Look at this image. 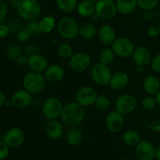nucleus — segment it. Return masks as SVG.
I'll return each mask as SVG.
<instances>
[{
	"label": "nucleus",
	"mask_w": 160,
	"mask_h": 160,
	"mask_svg": "<svg viewBox=\"0 0 160 160\" xmlns=\"http://www.w3.org/2000/svg\"><path fill=\"white\" fill-rule=\"evenodd\" d=\"M84 106L75 102H70L63 105L60 119L62 123L67 127H75L81 123L85 117Z\"/></svg>",
	"instance_id": "obj_1"
},
{
	"label": "nucleus",
	"mask_w": 160,
	"mask_h": 160,
	"mask_svg": "<svg viewBox=\"0 0 160 160\" xmlns=\"http://www.w3.org/2000/svg\"><path fill=\"white\" fill-rule=\"evenodd\" d=\"M41 5L37 0H20L17 6L19 17L26 21L35 20L41 14Z\"/></svg>",
	"instance_id": "obj_2"
},
{
	"label": "nucleus",
	"mask_w": 160,
	"mask_h": 160,
	"mask_svg": "<svg viewBox=\"0 0 160 160\" xmlns=\"http://www.w3.org/2000/svg\"><path fill=\"white\" fill-rule=\"evenodd\" d=\"M56 28L59 36L66 40H73L79 36L80 25L70 17H64L59 19Z\"/></svg>",
	"instance_id": "obj_3"
},
{
	"label": "nucleus",
	"mask_w": 160,
	"mask_h": 160,
	"mask_svg": "<svg viewBox=\"0 0 160 160\" xmlns=\"http://www.w3.org/2000/svg\"><path fill=\"white\" fill-rule=\"evenodd\" d=\"M45 76L42 73L31 70L24 76L23 80V88L31 94L36 95L42 92L45 85Z\"/></svg>",
	"instance_id": "obj_4"
},
{
	"label": "nucleus",
	"mask_w": 160,
	"mask_h": 160,
	"mask_svg": "<svg viewBox=\"0 0 160 160\" xmlns=\"http://www.w3.org/2000/svg\"><path fill=\"white\" fill-rule=\"evenodd\" d=\"M63 104L56 97H49L45 100L42 105V114L48 120H57L60 118Z\"/></svg>",
	"instance_id": "obj_5"
},
{
	"label": "nucleus",
	"mask_w": 160,
	"mask_h": 160,
	"mask_svg": "<svg viewBox=\"0 0 160 160\" xmlns=\"http://www.w3.org/2000/svg\"><path fill=\"white\" fill-rule=\"evenodd\" d=\"M112 71L109 66L98 62L91 69V78L96 84L100 86H109Z\"/></svg>",
	"instance_id": "obj_6"
},
{
	"label": "nucleus",
	"mask_w": 160,
	"mask_h": 160,
	"mask_svg": "<svg viewBox=\"0 0 160 160\" xmlns=\"http://www.w3.org/2000/svg\"><path fill=\"white\" fill-rule=\"evenodd\" d=\"M116 56L120 58H128L132 56L134 51V44L131 39L125 37L117 38L111 45Z\"/></svg>",
	"instance_id": "obj_7"
},
{
	"label": "nucleus",
	"mask_w": 160,
	"mask_h": 160,
	"mask_svg": "<svg viewBox=\"0 0 160 160\" xmlns=\"http://www.w3.org/2000/svg\"><path fill=\"white\" fill-rule=\"evenodd\" d=\"M138 106L137 98L131 94H123L115 102L116 110L123 115H128L136 110Z\"/></svg>",
	"instance_id": "obj_8"
},
{
	"label": "nucleus",
	"mask_w": 160,
	"mask_h": 160,
	"mask_svg": "<svg viewBox=\"0 0 160 160\" xmlns=\"http://www.w3.org/2000/svg\"><path fill=\"white\" fill-rule=\"evenodd\" d=\"M68 65L72 70L77 73L86 71L92 65V59L88 53L84 52H76L68 60Z\"/></svg>",
	"instance_id": "obj_9"
},
{
	"label": "nucleus",
	"mask_w": 160,
	"mask_h": 160,
	"mask_svg": "<svg viewBox=\"0 0 160 160\" xmlns=\"http://www.w3.org/2000/svg\"><path fill=\"white\" fill-rule=\"evenodd\" d=\"M98 94L94 88L90 86H83L77 91L75 94V101L82 106L89 107L95 104Z\"/></svg>",
	"instance_id": "obj_10"
},
{
	"label": "nucleus",
	"mask_w": 160,
	"mask_h": 160,
	"mask_svg": "<svg viewBox=\"0 0 160 160\" xmlns=\"http://www.w3.org/2000/svg\"><path fill=\"white\" fill-rule=\"evenodd\" d=\"M117 10L116 1L113 0H99L95 3V13L101 19L110 20L113 18L117 13Z\"/></svg>",
	"instance_id": "obj_11"
},
{
	"label": "nucleus",
	"mask_w": 160,
	"mask_h": 160,
	"mask_svg": "<svg viewBox=\"0 0 160 160\" xmlns=\"http://www.w3.org/2000/svg\"><path fill=\"white\" fill-rule=\"evenodd\" d=\"M125 125L124 115L118 111L112 110L107 114L106 117V127L111 133L117 134L123 130Z\"/></svg>",
	"instance_id": "obj_12"
},
{
	"label": "nucleus",
	"mask_w": 160,
	"mask_h": 160,
	"mask_svg": "<svg viewBox=\"0 0 160 160\" xmlns=\"http://www.w3.org/2000/svg\"><path fill=\"white\" fill-rule=\"evenodd\" d=\"M154 145L147 140H142L135 146V155L138 160H153L155 159Z\"/></svg>",
	"instance_id": "obj_13"
},
{
	"label": "nucleus",
	"mask_w": 160,
	"mask_h": 160,
	"mask_svg": "<svg viewBox=\"0 0 160 160\" xmlns=\"http://www.w3.org/2000/svg\"><path fill=\"white\" fill-rule=\"evenodd\" d=\"M133 61L134 64L138 67H145L151 62L152 61V52L149 48L147 47L141 45L134 48L132 56Z\"/></svg>",
	"instance_id": "obj_14"
},
{
	"label": "nucleus",
	"mask_w": 160,
	"mask_h": 160,
	"mask_svg": "<svg viewBox=\"0 0 160 160\" xmlns=\"http://www.w3.org/2000/svg\"><path fill=\"white\" fill-rule=\"evenodd\" d=\"M25 138L24 132L19 128H12L6 133L4 141L10 148H17L23 144Z\"/></svg>",
	"instance_id": "obj_15"
},
{
	"label": "nucleus",
	"mask_w": 160,
	"mask_h": 160,
	"mask_svg": "<svg viewBox=\"0 0 160 160\" xmlns=\"http://www.w3.org/2000/svg\"><path fill=\"white\" fill-rule=\"evenodd\" d=\"M11 104L13 107L17 109H23L26 108L31 105L32 102V96L30 92L23 90H19L14 92L10 98Z\"/></svg>",
	"instance_id": "obj_16"
},
{
	"label": "nucleus",
	"mask_w": 160,
	"mask_h": 160,
	"mask_svg": "<svg viewBox=\"0 0 160 160\" xmlns=\"http://www.w3.org/2000/svg\"><path fill=\"white\" fill-rule=\"evenodd\" d=\"M48 59L42 55L34 53L28 56V66L32 71L43 73L48 67Z\"/></svg>",
	"instance_id": "obj_17"
},
{
	"label": "nucleus",
	"mask_w": 160,
	"mask_h": 160,
	"mask_svg": "<svg viewBox=\"0 0 160 160\" xmlns=\"http://www.w3.org/2000/svg\"><path fill=\"white\" fill-rule=\"evenodd\" d=\"M44 76L49 82L58 83L65 77V70L59 64H51L44 72Z\"/></svg>",
	"instance_id": "obj_18"
},
{
	"label": "nucleus",
	"mask_w": 160,
	"mask_h": 160,
	"mask_svg": "<svg viewBox=\"0 0 160 160\" xmlns=\"http://www.w3.org/2000/svg\"><path fill=\"white\" fill-rule=\"evenodd\" d=\"M98 36L100 42L106 46L112 45L117 39V32L110 25H102L98 30Z\"/></svg>",
	"instance_id": "obj_19"
},
{
	"label": "nucleus",
	"mask_w": 160,
	"mask_h": 160,
	"mask_svg": "<svg viewBox=\"0 0 160 160\" xmlns=\"http://www.w3.org/2000/svg\"><path fill=\"white\" fill-rule=\"evenodd\" d=\"M129 82L130 78L128 73L123 71H118L112 74L109 87L112 90H122L128 85Z\"/></svg>",
	"instance_id": "obj_20"
},
{
	"label": "nucleus",
	"mask_w": 160,
	"mask_h": 160,
	"mask_svg": "<svg viewBox=\"0 0 160 160\" xmlns=\"http://www.w3.org/2000/svg\"><path fill=\"white\" fill-rule=\"evenodd\" d=\"M45 134L52 140H58L63 134V126L57 120H48L45 126Z\"/></svg>",
	"instance_id": "obj_21"
},
{
	"label": "nucleus",
	"mask_w": 160,
	"mask_h": 160,
	"mask_svg": "<svg viewBox=\"0 0 160 160\" xmlns=\"http://www.w3.org/2000/svg\"><path fill=\"white\" fill-rule=\"evenodd\" d=\"M142 86L148 95H156L160 91V81L154 75H148L144 79Z\"/></svg>",
	"instance_id": "obj_22"
},
{
	"label": "nucleus",
	"mask_w": 160,
	"mask_h": 160,
	"mask_svg": "<svg viewBox=\"0 0 160 160\" xmlns=\"http://www.w3.org/2000/svg\"><path fill=\"white\" fill-rule=\"evenodd\" d=\"M118 12L123 15L132 13L138 6V0H116Z\"/></svg>",
	"instance_id": "obj_23"
},
{
	"label": "nucleus",
	"mask_w": 160,
	"mask_h": 160,
	"mask_svg": "<svg viewBox=\"0 0 160 160\" xmlns=\"http://www.w3.org/2000/svg\"><path fill=\"white\" fill-rule=\"evenodd\" d=\"M76 10L81 17H92L95 13V4L88 0H83L78 2Z\"/></svg>",
	"instance_id": "obj_24"
},
{
	"label": "nucleus",
	"mask_w": 160,
	"mask_h": 160,
	"mask_svg": "<svg viewBox=\"0 0 160 160\" xmlns=\"http://www.w3.org/2000/svg\"><path fill=\"white\" fill-rule=\"evenodd\" d=\"M38 24L42 34H48L55 29L57 23L52 15H47L39 20Z\"/></svg>",
	"instance_id": "obj_25"
},
{
	"label": "nucleus",
	"mask_w": 160,
	"mask_h": 160,
	"mask_svg": "<svg viewBox=\"0 0 160 160\" xmlns=\"http://www.w3.org/2000/svg\"><path fill=\"white\" fill-rule=\"evenodd\" d=\"M98 34V29L94 23L88 22L80 26L79 36L85 40H91Z\"/></svg>",
	"instance_id": "obj_26"
},
{
	"label": "nucleus",
	"mask_w": 160,
	"mask_h": 160,
	"mask_svg": "<svg viewBox=\"0 0 160 160\" xmlns=\"http://www.w3.org/2000/svg\"><path fill=\"white\" fill-rule=\"evenodd\" d=\"M123 143L128 147H135L142 141L140 134L134 130L126 131L122 137Z\"/></svg>",
	"instance_id": "obj_27"
},
{
	"label": "nucleus",
	"mask_w": 160,
	"mask_h": 160,
	"mask_svg": "<svg viewBox=\"0 0 160 160\" xmlns=\"http://www.w3.org/2000/svg\"><path fill=\"white\" fill-rule=\"evenodd\" d=\"M83 133L80 130L72 128L67 134V142L72 146H78L83 141Z\"/></svg>",
	"instance_id": "obj_28"
},
{
	"label": "nucleus",
	"mask_w": 160,
	"mask_h": 160,
	"mask_svg": "<svg viewBox=\"0 0 160 160\" xmlns=\"http://www.w3.org/2000/svg\"><path fill=\"white\" fill-rule=\"evenodd\" d=\"M58 8L63 12H72L76 10L78 0H56Z\"/></svg>",
	"instance_id": "obj_29"
},
{
	"label": "nucleus",
	"mask_w": 160,
	"mask_h": 160,
	"mask_svg": "<svg viewBox=\"0 0 160 160\" xmlns=\"http://www.w3.org/2000/svg\"><path fill=\"white\" fill-rule=\"evenodd\" d=\"M115 56L116 55L114 52L112 51V48L107 46L100 52L99 56H98V59H99L100 62L109 66L111 63H112L114 59H115Z\"/></svg>",
	"instance_id": "obj_30"
},
{
	"label": "nucleus",
	"mask_w": 160,
	"mask_h": 160,
	"mask_svg": "<svg viewBox=\"0 0 160 160\" xmlns=\"http://www.w3.org/2000/svg\"><path fill=\"white\" fill-rule=\"evenodd\" d=\"M94 105L98 110L106 111L110 108L111 101L109 97L106 96V95H98Z\"/></svg>",
	"instance_id": "obj_31"
},
{
	"label": "nucleus",
	"mask_w": 160,
	"mask_h": 160,
	"mask_svg": "<svg viewBox=\"0 0 160 160\" xmlns=\"http://www.w3.org/2000/svg\"><path fill=\"white\" fill-rule=\"evenodd\" d=\"M74 54L73 49L70 45L67 43H62L58 48V55L59 57L63 59H70L71 56Z\"/></svg>",
	"instance_id": "obj_32"
},
{
	"label": "nucleus",
	"mask_w": 160,
	"mask_h": 160,
	"mask_svg": "<svg viewBox=\"0 0 160 160\" xmlns=\"http://www.w3.org/2000/svg\"><path fill=\"white\" fill-rule=\"evenodd\" d=\"M24 29L28 31V33L30 34L31 37H35V36L41 34L38 22L36 21V20L28 21Z\"/></svg>",
	"instance_id": "obj_33"
},
{
	"label": "nucleus",
	"mask_w": 160,
	"mask_h": 160,
	"mask_svg": "<svg viewBox=\"0 0 160 160\" xmlns=\"http://www.w3.org/2000/svg\"><path fill=\"white\" fill-rule=\"evenodd\" d=\"M157 106L156 97L153 95H148L145 97L142 101V107L145 110H152Z\"/></svg>",
	"instance_id": "obj_34"
},
{
	"label": "nucleus",
	"mask_w": 160,
	"mask_h": 160,
	"mask_svg": "<svg viewBox=\"0 0 160 160\" xmlns=\"http://www.w3.org/2000/svg\"><path fill=\"white\" fill-rule=\"evenodd\" d=\"M159 0H138V6L143 10H152L157 6Z\"/></svg>",
	"instance_id": "obj_35"
},
{
	"label": "nucleus",
	"mask_w": 160,
	"mask_h": 160,
	"mask_svg": "<svg viewBox=\"0 0 160 160\" xmlns=\"http://www.w3.org/2000/svg\"><path fill=\"white\" fill-rule=\"evenodd\" d=\"M6 55L10 59H17L20 55H21V50L20 47L16 45H12L8 47L6 50Z\"/></svg>",
	"instance_id": "obj_36"
},
{
	"label": "nucleus",
	"mask_w": 160,
	"mask_h": 160,
	"mask_svg": "<svg viewBox=\"0 0 160 160\" xmlns=\"http://www.w3.org/2000/svg\"><path fill=\"white\" fill-rule=\"evenodd\" d=\"M9 148L10 147L4 141L0 142V160L6 159L9 156Z\"/></svg>",
	"instance_id": "obj_37"
},
{
	"label": "nucleus",
	"mask_w": 160,
	"mask_h": 160,
	"mask_svg": "<svg viewBox=\"0 0 160 160\" xmlns=\"http://www.w3.org/2000/svg\"><path fill=\"white\" fill-rule=\"evenodd\" d=\"M150 64H151V67L153 71L157 73H160V53L156 54L152 59Z\"/></svg>",
	"instance_id": "obj_38"
},
{
	"label": "nucleus",
	"mask_w": 160,
	"mask_h": 160,
	"mask_svg": "<svg viewBox=\"0 0 160 160\" xmlns=\"http://www.w3.org/2000/svg\"><path fill=\"white\" fill-rule=\"evenodd\" d=\"M30 38H31V36L25 29L20 30L17 33V39H18L19 42H26L29 40Z\"/></svg>",
	"instance_id": "obj_39"
},
{
	"label": "nucleus",
	"mask_w": 160,
	"mask_h": 160,
	"mask_svg": "<svg viewBox=\"0 0 160 160\" xmlns=\"http://www.w3.org/2000/svg\"><path fill=\"white\" fill-rule=\"evenodd\" d=\"M7 6L4 2L0 0V23H2L7 15Z\"/></svg>",
	"instance_id": "obj_40"
},
{
	"label": "nucleus",
	"mask_w": 160,
	"mask_h": 160,
	"mask_svg": "<svg viewBox=\"0 0 160 160\" xmlns=\"http://www.w3.org/2000/svg\"><path fill=\"white\" fill-rule=\"evenodd\" d=\"M9 32H10V28L7 25L0 23V38H7Z\"/></svg>",
	"instance_id": "obj_41"
},
{
	"label": "nucleus",
	"mask_w": 160,
	"mask_h": 160,
	"mask_svg": "<svg viewBox=\"0 0 160 160\" xmlns=\"http://www.w3.org/2000/svg\"><path fill=\"white\" fill-rule=\"evenodd\" d=\"M16 60H17V62L19 64V65H21V66L28 65V56L21 54L17 58V59H16Z\"/></svg>",
	"instance_id": "obj_42"
},
{
	"label": "nucleus",
	"mask_w": 160,
	"mask_h": 160,
	"mask_svg": "<svg viewBox=\"0 0 160 160\" xmlns=\"http://www.w3.org/2000/svg\"><path fill=\"white\" fill-rule=\"evenodd\" d=\"M6 95H4V93L2 92H0V108L2 106H3L6 103Z\"/></svg>",
	"instance_id": "obj_43"
},
{
	"label": "nucleus",
	"mask_w": 160,
	"mask_h": 160,
	"mask_svg": "<svg viewBox=\"0 0 160 160\" xmlns=\"http://www.w3.org/2000/svg\"><path fill=\"white\" fill-rule=\"evenodd\" d=\"M155 158L157 160H160V145H158L155 150Z\"/></svg>",
	"instance_id": "obj_44"
},
{
	"label": "nucleus",
	"mask_w": 160,
	"mask_h": 160,
	"mask_svg": "<svg viewBox=\"0 0 160 160\" xmlns=\"http://www.w3.org/2000/svg\"><path fill=\"white\" fill-rule=\"evenodd\" d=\"M154 30H155L154 28H151L148 29V34H149L150 36H152V37L155 36L156 34H159V33L158 32H155Z\"/></svg>",
	"instance_id": "obj_45"
},
{
	"label": "nucleus",
	"mask_w": 160,
	"mask_h": 160,
	"mask_svg": "<svg viewBox=\"0 0 160 160\" xmlns=\"http://www.w3.org/2000/svg\"><path fill=\"white\" fill-rule=\"evenodd\" d=\"M155 97H156V102H157V105H159L160 106V91L157 94H156V95H155Z\"/></svg>",
	"instance_id": "obj_46"
},
{
	"label": "nucleus",
	"mask_w": 160,
	"mask_h": 160,
	"mask_svg": "<svg viewBox=\"0 0 160 160\" xmlns=\"http://www.w3.org/2000/svg\"><path fill=\"white\" fill-rule=\"evenodd\" d=\"M88 1H89V2H92V3H94V4H95V3L98 2L99 1V0H88Z\"/></svg>",
	"instance_id": "obj_47"
},
{
	"label": "nucleus",
	"mask_w": 160,
	"mask_h": 160,
	"mask_svg": "<svg viewBox=\"0 0 160 160\" xmlns=\"http://www.w3.org/2000/svg\"><path fill=\"white\" fill-rule=\"evenodd\" d=\"M120 160H131L130 159H128V158H123V159H120Z\"/></svg>",
	"instance_id": "obj_48"
},
{
	"label": "nucleus",
	"mask_w": 160,
	"mask_h": 160,
	"mask_svg": "<svg viewBox=\"0 0 160 160\" xmlns=\"http://www.w3.org/2000/svg\"><path fill=\"white\" fill-rule=\"evenodd\" d=\"M159 37H160V26L159 27Z\"/></svg>",
	"instance_id": "obj_49"
},
{
	"label": "nucleus",
	"mask_w": 160,
	"mask_h": 160,
	"mask_svg": "<svg viewBox=\"0 0 160 160\" xmlns=\"http://www.w3.org/2000/svg\"></svg>",
	"instance_id": "obj_50"
}]
</instances>
